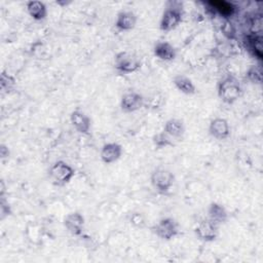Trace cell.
I'll use <instances>...</instances> for the list:
<instances>
[{"instance_id": "cell-1", "label": "cell", "mask_w": 263, "mask_h": 263, "mask_svg": "<svg viewBox=\"0 0 263 263\" xmlns=\"http://www.w3.org/2000/svg\"><path fill=\"white\" fill-rule=\"evenodd\" d=\"M217 93L219 99L227 105L234 104L242 95V87L239 80L231 75L227 74L223 76L217 85Z\"/></svg>"}, {"instance_id": "cell-2", "label": "cell", "mask_w": 263, "mask_h": 263, "mask_svg": "<svg viewBox=\"0 0 263 263\" xmlns=\"http://www.w3.org/2000/svg\"><path fill=\"white\" fill-rule=\"evenodd\" d=\"M152 187L160 194H166L175 184V175L164 166H157L150 175Z\"/></svg>"}, {"instance_id": "cell-3", "label": "cell", "mask_w": 263, "mask_h": 263, "mask_svg": "<svg viewBox=\"0 0 263 263\" xmlns=\"http://www.w3.org/2000/svg\"><path fill=\"white\" fill-rule=\"evenodd\" d=\"M48 176L57 186H65L75 176L74 167L64 160H57L48 170Z\"/></svg>"}, {"instance_id": "cell-4", "label": "cell", "mask_w": 263, "mask_h": 263, "mask_svg": "<svg viewBox=\"0 0 263 263\" xmlns=\"http://www.w3.org/2000/svg\"><path fill=\"white\" fill-rule=\"evenodd\" d=\"M142 66L140 58L130 51L122 50L115 54L114 57V67L122 74H132L137 72Z\"/></svg>"}, {"instance_id": "cell-5", "label": "cell", "mask_w": 263, "mask_h": 263, "mask_svg": "<svg viewBox=\"0 0 263 263\" xmlns=\"http://www.w3.org/2000/svg\"><path fill=\"white\" fill-rule=\"evenodd\" d=\"M154 234L162 240H172L180 232V226L173 217L161 218L152 228Z\"/></svg>"}, {"instance_id": "cell-6", "label": "cell", "mask_w": 263, "mask_h": 263, "mask_svg": "<svg viewBox=\"0 0 263 263\" xmlns=\"http://www.w3.org/2000/svg\"><path fill=\"white\" fill-rule=\"evenodd\" d=\"M183 20V10L180 6L172 5L166 7L159 21V29L163 32H171L175 30Z\"/></svg>"}, {"instance_id": "cell-7", "label": "cell", "mask_w": 263, "mask_h": 263, "mask_svg": "<svg viewBox=\"0 0 263 263\" xmlns=\"http://www.w3.org/2000/svg\"><path fill=\"white\" fill-rule=\"evenodd\" d=\"M194 233L199 240L203 242H212L218 238L219 226L210 219L204 218L197 222L194 228Z\"/></svg>"}, {"instance_id": "cell-8", "label": "cell", "mask_w": 263, "mask_h": 263, "mask_svg": "<svg viewBox=\"0 0 263 263\" xmlns=\"http://www.w3.org/2000/svg\"><path fill=\"white\" fill-rule=\"evenodd\" d=\"M242 41H243L246 49L259 63H261L263 61V37H262V35L249 32L243 36Z\"/></svg>"}, {"instance_id": "cell-9", "label": "cell", "mask_w": 263, "mask_h": 263, "mask_svg": "<svg viewBox=\"0 0 263 263\" xmlns=\"http://www.w3.org/2000/svg\"><path fill=\"white\" fill-rule=\"evenodd\" d=\"M145 103L144 97L137 91H127L122 95L120 99V108L125 113H133L139 111Z\"/></svg>"}, {"instance_id": "cell-10", "label": "cell", "mask_w": 263, "mask_h": 263, "mask_svg": "<svg viewBox=\"0 0 263 263\" xmlns=\"http://www.w3.org/2000/svg\"><path fill=\"white\" fill-rule=\"evenodd\" d=\"M63 224L66 230L70 234L74 236H79L83 232L84 225H85V218L79 212H71L65 216L63 220Z\"/></svg>"}, {"instance_id": "cell-11", "label": "cell", "mask_w": 263, "mask_h": 263, "mask_svg": "<svg viewBox=\"0 0 263 263\" xmlns=\"http://www.w3.org/2000/svg\"><path fill=\"white\" fill-rule=\"evenodd\" d=\"M204 4L214 14L217 13L224 20H230V17L235 14L237 9V7L232 2L226 0H210L204 2Z\"/></svg>"}, {"instance_id": "cell-12", "label": "cell", "mask_w": 263, "mask_h": 263, "mask_svg": "<svg viewBox=\"0 0 263 263\" xmlns=\"http://www.w3.org/2000/svg\"><path fill=\"white\" fill-rule=\"evenodd\" d=\"M230 125L226 118L215 117L210 121L209 134L216 140H226L230 136Z\"/></svg>"}, {"instance_id": "cell-13", "label": "cell", "mask_w": 263, "mask_h": 263, "mask_svg": "<svg viewBox=\"0 0 263 263\" xmlns=\"http://www.w3.org/2000/svg\"><path fill=\"white\" fill-rule=\"evenodd\" d=\"M70 122L72 126L81 135H89L91 129V119L83 111L76 109L70 114Z\"/></svg>"}, {"instance_id": "cell-14", "label": "cell", "mask_w": 263, "mask_h": 263, "mask_svg": "<svg viewBox=\"0 0 263 263\" xmlns=\"http://www.w3.org/2000/svg\"><path fill=\"white\" fill-rule=\"evenodd\" d=\"M123 153V148L120 144L115 142L106 143L100 151L101 160L106 164H111L120 159Z\"/></svg>"}, {"instance_id": "cell-15", "label": "cell", "mask_w": 263, "mask_h": 263, "mask_svg": "<svg viewBox=\"0 0 263 263\" xmlns=\"http://www.w3.org/2000/svg\"><path fill=\"white\" fill-rule=\"evenodd\" d=\"M153 54L162 62H172L177 57V50L167 41H157L153 46Z\"/></svg>"}, {"instance_id": "cell-16", "label": "cell", "mask_w": 263, "mask_h": 263, "mask_svg": "<svg viewBox=\"0 0 263 263\" xmlns=\"http://www.w3.org/2000/svg\"><path fill=\"white\" fill-rule=\"evenodd\" d=\"M137 25V15L130 10H121L117 13L114 23L115 28L121 32H127L135 29Z\"/></svg>"}, {"instance_id": "cell-17", "label": "cell", "mask_w": 263, "mask_h": 263, "mask_svg": "<svg viewBox=\"0 0 263 263\" xmlns=\"http://www.w3.org/2000/svg\"><path fill=\"white\" fill-rule=\"evenodd\" d=\"M208 219L217 224L218 226L225 224L228 220V212L226 208L220 203L213 201L208 206Z\"/></svg>"}, {"instance_id": "cell-18", "label": "cell", "mask_w": 263, "mask_h": 263, "mask_svg": "<svg viewBox=\"0 0 263 263\" xmlns=\"http://www.w3.org/2000/svg\"><path fill=\"white\" fill-rule=\"evenodd\" d=\"M163 132L172 139H182L185 135V124L180 118H170L163 125Z\"/></svg>"}, {"instance_id": "cell-19", "label": "cell", "mask_w": 263, "mask_h": 263, "mask_svg": "<svg viewBox=\"0 0 263 263\" xmlns=\"http://www.w3.org/2000/svg\"><path fill=\"white\" fill-rule=\"evenodd\" d=\"M28 14L37 22L43 21L47 16V8L44 2L38 0H31L26 3Z\"/></svg>"}, {"instance_id": "cell-20", "label": "cell", "mask_w": 263, "mask_h": 263, "mask_svg": "<svg viewBox=\"0 0 263 263\" xmlns=\"http://www.w3.org/2000/svg\"><path fill=\"white\" fill-rule=\"evenodd\" d=\"M175 87L182 93L187 96H192L196 93V86L193 81L185 75H177L173 79Z\"/></svg>"}, {"instance_id": "cell-21", "label": "cell", "mask_w": 263, "mask_h": 263, "mask_svg": "<svg viewBox=\"0 0 263 263\" xmlns=\"http://www.w3.org/2000/svg\"><path fill=\"white\" fill-rule=\"evenodd\" d=\"M245 78L252 84H262V68L260 64L250 65L245 73Z\"/></svg>"}, {"instance_id": "cell-22", "label": "cell", "mask_w": 263, "mask_h": 263, "mask_svg": "<svg viewBox=\"0 0 263 263\" xmlns=\"http://www.w3.org/2000/svg\"><path fill=\"white\" fill-rule=\"evenodd\" d=\"M152 143L156 149H163L166 147H173L175 145L172 138L168 135H166L163 130L155 134L152 137Z\"/></svg>"}, {"instance_id": "cell-23", "label": "cell", "mask_w": 263, "mask_h": 263, "mask_svg": "<svg viewBox=\"0 0 263 263\" xmlns=\"http://www.w3.org/2000/svg\"><path fill=\"white\" fill-rule=\"evenodd\" d=\"M221 31L223 35L229 40H234L236 38V28L231 20H224L221 26Z\"/></svg>"}, {"instance_id": "cell-24", "label": "cell", "mask_w": 263, "mask_h": 263, "mask_svg": "<svg viewBox=\"0 0 263 263\" xmlns=\"http://www.w3.org/2000/svg\"><path fill=\"white\" fill-rule=\"evenodd\" d=\"M16 84V80L12 75L7 74L6 72H2L1 74V89L3 91H11Z\"/></svg>"}, {"instance_id": "cell-25", "label": "cell", "mask_w": 263, "mask_h": 263, "mask_svg": "<svg viewBox=\"0 0 263 263\" xmlns=\"http://www.w3.org/2000/svg\"><path fill=\"white\" fill-rule=\"evenodd\" d=\"M130 224H133L137 228H143L146 225V219L142 213H133L129 218Z\"/></svg>"}, {"instance_id": "cell-26", "label": "cell", "mask_w": 263, "mask_h": 263, "mask_svg": "<svg viewBox=\"0 0 263 263\" xmlns=\"http://www.w3.org/2000/svg\"><path fill=\"white\" fill-rule=\"evenodd\" d=\"M9 155H10V152H9L8 147L4 144H1V146H0V156H1L2 160H4L5 158H8Z\"/></svg>"}]
</instances>
